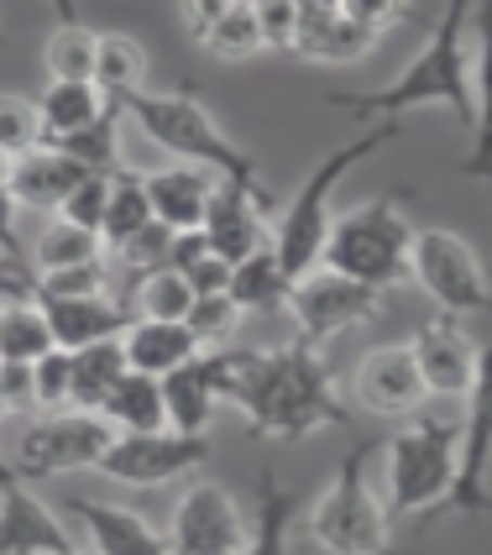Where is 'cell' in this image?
Wrapping results in <instances>:
<instances>
[{
	"label": "cell",
	"mask_w": 492,
	"mask_h": 555,
	"mask_svg": "<svg viewBox=\"0 0 492 555\" xmlns=\"http://www.w3.org/2000/svg\"><path fill=\"white\" fill-rule=\"evenodd\" d=\"M31 299L42 309L59 351H79L90 340L121 336L126 325H131V305H116L111 294H37L31 288Z\"/></svg>",
	"instance_id": "cell-18"
},
{
	"label": "cell",
	"mask_w": 492,
	"mask_h": 555,
	"mask_svg": "<svg viewBox=\"0 0 492 555\" xmlns=\"http://www.w3.org/2000/svg\"><path fill=\"white\" fill-rule=\"evenodd\" d=\"M377 48V31L351 22L346 11H299L294 53L309 63H362Z\"/></svg>",
	"instance_id": "cell-23"
},
{
	"label": "cell",
	"mask_w": 492,
	"mask_h": 555,
	"mask_svg": "<svg viewBox=\"0 0 492 555\" xmlns=\"http://www.w3.org/2000/svg\"><path fill=\"white\" fill-rule=\"evenodd\" d=\"M100 251L105 242L85 231V225H74V220H53L42 236H37V247H31V273H63V268H90L100 262Z\"/></svg>",
	"instance_id": "cell-34"
},
{
	"label": "cell",
	"mask_w": 492,
	"mask_h": 555,
	"mask_svg": "<svg viewBox=\"0 0 492 555\" xmlns=\"http://www.w3.org/2000/svg\"><path fill=\"white\" fill-rule=\"evenodd\" d=\"M367 462H372V446H357L340 462L325 498L309 508V540L325 555H399L393 519L383 514V503L367 488Z\"/></svg>",
	"instance_id": "cell-7"
},
{
	"label": "cell",
	"mask_w": 492,
	"mask_h": 555,
	"mask_svg": "<svg viewBox=\"0 0 492 555\" xmlns=\"http://www.w3.org/2000/svg\"><path fill=\"white\" fill-rule=\"evenodd\" d=\"M409 278H419V288L430 294L445 314H488L492 288L488 268L477 262V251L466 247L456 231H414L409 247Z\"/></svg>",
	"instance_id": "cell-9"
},
{
	"label": "cell",
	"mask_w": 492,
	"mask_h": 555,
	"mask_svg": "<svg viewBox=\"0 0 492 555\" xmlns=\"http://www.w3.org/2000/svg\"><path fill=\"white\" fill-rule=\"evenodd\" d=\"M11 420V399H5V388H0V425Z\"/></svg>",
	"instance_id": "cell-54"
},
{
	"label": "cell",
	"mask_w": 492,
	"mask_h": 555,
	"mask_svg": "<svg viewBox=\"0 0 492 555\" xmlns=\"http://www.w3.org/2000/svg\"><path fill=\"white\" fill-rule=\"evenodd\" d=\"M94 85L111 94V100L142 90L147 85V48L137 37H126V31H105L94 42Z\"/></svg>",
	"instance_id": "cell-31"
},
{
	"label": "cell",
	"mask_w": 492,
	"mask_h": 555,
	"mask_svg": "<svg viewBox=\"0 0 492 555\" xmlns=\"http://www.w3.org/2000/svg\"><path fill=\"white\" fill-rule=\"evenodd\" d=\"M121 372H126L121 336H105V340L79 346V351H68V409L100 414V403H105V393L116 388Z\"/></svg>",
	"instance_id": "cell-26"
},
{
	"label": "cell",
	"mask_w": 492,
	"mask_h": 555,
	"mask_svg": "<svg viewBox=\"0 0 492 555\" xmlns=\"http://www.w3.org/2000/svg\"><path fill=\"white\" fill-rule=\"evenodd\" d=\"M251 16H257V31H262L268 53H294V31H299L294 0H251Z\"/></svg>",
	"instance_id": "cell-43"
},
{
	"label": "cell",
	"mask_w": 492,
	"mask_h": 555,
	"mask_svg": "<svg viewBox=\"0 0 492 555\" xmlns=\"http://www.w3.org/2000/svg\"><path fill=\"white\" fill-rule=\"evenodd\" d=\"M288 525H294V493L277 482L273 466L257 477V525L246 534L242 555H288Z\"/></svg>",
	"instance_id": "cell-30"
},
{
	"label": "cell",
	"mask_w": 492,
	"mask_h": 555,
	"mask_svg": "<svg viewBox=\"0 0 492 555\" xmlns=\"http://www.w3.org/2000/svg\"><path fill=\"white\" fill-rule=\"evenodd\" d=\"M225 403H236L246 430L262 440H305L325 425H351L320 346L299 336L277 351H225Z\"/></svg>",
	"instance_id": "cell-1"
},
{
	"label": "cell",
	"mask_w": 492,
	"mask_h": 555,
	"mask_svg": "<svg viewBox=\"0 0 492 555\" xmlns=\"http://www.w3.org/2000/svg\"><path fill=\"white\" fill-rule=\"evenodd\" d=\"M11 477H16V472H11V456L0 451V482H11Z\"/></svg>",
	"instance_id": "cell-53"
},
{
	"label": "cell",
	"mask_w": 492,
	"mask_h": 555,
	"mask_svg": "<svg viewBox=\"0 0 492 555\" xmlns=\"http://www.w3.org/2000/svg\"><path fill=\"white\" fill-rule=\"evenodd\" d=\"M163 383V409H168V430L179 435H205L225 403V346H199L184 367H173Z\"/></svg>",
	"instance_id": "cell-16"
},
{
	"label": "cell",
	"mask_w": 492,
	"mask_h": 555,
	"mask_svg": "<svg viewBox=\"0 0 492 555\" xmlns=\"http://www.w3.org/2000/svg\"><path fill=\"white\" fill-rule=\"evenodd\" d=\"M288 288H294V278L283 273L273 242H268V247H257L251 257H242L231 268V288L225 294H231V305L242 309V314H268V309L288 305Z\"/></svg>",
	"instance_id": "cell-29"
},
{
	"label": "cell",
	"mask_w": 492,
	"mask_h": 555,
	"mask_svg": "<svg viewBox=\"0 0 492 555\" xmlns=\"http://www.w3.org/2000/svg\"><path fill=\"white\" fill-rule=\"evenodd\" d=\"M393 137H399V121H383V126H372V131H362L357 142L336 147L325 163H314V173H309L305 189L283 205L273 236H268L288 278H305L320 268V247H325V231H331V194H336V184L357 163H367L377 147H388Z\"/></svg>",
	"instance_id": "cell-5"
},
{
	"label": "cell",
	"mask_w": 492,
	"mask_h": 555,
	"mask_svg": "<svg viewBox=\"0 0 492 555\" xmlns=\"http://www.w3.org/2000/svg\"><path fill=\"white\" fill-rule=\"evenodd\" d=\"M456 435L462 425L435 420V414H409V425L393 430L388 440V493H383V514L388 519H414V514H435L451 482H456Z\"/></svg>",
	"instance_id": "cell-6"
},
{
	"label": "cell",
	"mask_w": 492,
	"mask_h": 555,
	"mask_svg": "<svg viewBox=\"0 0 492 555\" xmlns=\"http://www.w3.org/2000/svg\"><path fill=\"white\" fill-rule=\"evenodd\" d=\"M340 11L351 16V22H362L367 31H383L393 27V22H403L409 16V0H340Z\"/></svg>",
	"instance_id": "cell-46"
},
{
	"label": "cell",
	"mask_w": 492,
	"mask_h": 555,
	"mask_svg": "<svg viewBox=\"0 0 492 555\" xmlns=\"http://www.w3.org/2000/svg\"><path fill=\"white\" fill-rule=\"evenodd\" d=\"M5 179H11V157L0 153V189H5Z\"/></svg>",
	"instance_id": "cell-55"
},
{
	"label": "cell",
	"mask_w": 492,
	"mask_h": 555,
	"mask_svg": "<svg viewBox=\"0 0 492 555\" xmlns=\"http://www.w3.org/2000/svg\"><path fill=\"white\" fill-rule=\"evenodd\" d=\"M48 147L79 157L90 173H116V168H121V105L111 100L100 121H90L85 131H74V137H59V142H48Z\"/></svg>",
	"instance_id": "cell-35"
},
{
	"label": "cell",
	"mask_w": 492,
	"mask_h": 555,
	"mask_svg": "<svg viewBox=\"0 0 492 555\" xmlns=\"http://www.w3.org/2000/svg\"><path fill=\"white\" fill-rule=\"evenodd\" d=\"M414 367L425 377V393L435 399H466L471 377H477V340L466 336V325L456 314H440V320H425L414 340Z\"/></svg>",
	"instance_id": "cell-17"
},
{
	"label": "cell",
	"mask_w": 492,
	"mask_h": 555,
	"mask_svg": "<svg viewBox=\"0 0 492 555\" xmlns=\"http://www.w3.org/2000/svg\"><path fill=\"white\" fill-rule=\"evenodd\" d=\"M268 194L262 184H236V179H216V194H210V210L199 220V236L205 247L225 257L231 268L251 257L257 247H268Z\"/></svg>",
	"instance_id": "cell-14"
},
{
	"label": "cell",
	"mask_w": 492,
	"mask_h": 555,
	"mask_svg": "<svg viewBox=\"0 0 492 555\" xmlns=\"http://www.w3.org/2000/svg\"><path fill=\"white\" fill-rule=\"evenodd\" d=\"M121 351L131 372L168 377V372L184 367L189 357L199 351V336L189 331L184 320H131L121 331Z\"/></svg>",
	"instance_id": "cell-24"
},
{
	"label": "cell",
	"mask_w": 492,
	"mask_h": 555,
	"mask_svg": "<svg viewBox=\"0 0 492 555\" xmlns=\"http://www.w3.org/2000/svg\"><path fill=\"white\" fill-rule=\"evenodd\" d=\"M471 27H477L471 68H477V94H482V100H477V121H471L477 147H471V157L462 163V173L492 184V0H477V5H471Z\"/></svg>",
	"instance_id": "cell-27"
},
{
	"label": "cell",
	"mask_w": 492,
	"mask_h": 555,
	"mask_svg": "<svg viewBox=\"0 0 492 555\" xmlns=\"http://www.w3.org/2000/svg\"><path fill=\"white\" fill-rule=\"evenodd\" d=\"M53 11H59V22H79V0H53Z\"/></svg>",
	"instance_id": "cell-52"
},
{
	"label": "cell",
	"mask_w": 492,
	"mask_h": 555,
	"mask_svg": "<svg viewBox=\"0 0 492 555\" xmlns=\"http://www.w3.org/2000/svg\"><path fill=\"white\" fill-rule=\"evenodd\" d=\"M147 220H153V205H147L142 173L121 163V168L111 173V199H105V220H100V242H105V247H121L126 236H137Z\"/></svg>",
	"instance_id": "cell-32"
},
{
	"label": "cell",
	"mask_w": 492,
	"mask_h": 555,
	"mask_svg": "<svg viewBox=\"0 0 492 555\" xmlns=\"http://www.w3.org/2000/svg\"><path fill=\"white\" fill-rule=\"evenodd\" d=\"M31 409H42V414L68 409V351L59 346L31 362Z\"/></svg>",
	"instance_id": "cell-42"
},
{
	"label": "cell",
	"mask_w": 492,
	"mask_h": 555,
	"mask_svg": "<svg viewBox=\"0 0 492 555\" xmlns=\"http://www.w3.org/2000/svg\"><path fill=\"white\" fill-rule=\"evenodd\" d=\"M68 514L85 525L94 555H173L168 534L153 529L142 514H131L121 503H94V498H68Z\"/></svg>",
	"instance_id": "cell-21"
},
{
	"label": "cell",
	"mask_w": 492,
	"mask_h": 555,
	"mask_svg": "<svg viewBox=\"0 0 492 555\" xmlns=\"http://www.w3.org/2000/svg\"><path fill=\"white\" fill-rule=\"evenodd\" d=\"M0 388L11 399V414L31 409V362H0Z\"/></svg>",
	"instance_id": "cell-49"
},
{
	"label": "cell",
	"mask_w": 492,
	"mask_h": 555,
	"mask_svg": "<svg viewBox=\"0 0 492 555\" xmlns=\"http://www.w3.org/2000/svg\"><path fill=\"white\" fill-rule=\"evenodd\" d=\"M210 446L205 435H179V430H116V440L105 446L100 472L116 477L126 488H163V482H179L194 466H205Z\"/></svg>",
	"instance_id": "cell-10"
},
{
	"label": "cell",
	"mask_w": 492,
	"mask_h": 555,
	"mask_svg": "<svg viewBox=\"0 0 492 555\" xmlns=\"http://www.w3.org/2000/svg\"><path fill=\"white\" fill-rule=\"evenodd\" d=\"M74 551V534L59 525V514L31 493L22 477L0 482V555H59Z\"/></svg>",
	"instance_id": "cell-19"
},
{
	"label": "cell",
	"mask_w": 492,
	"mask_h": 555,
	"mask_svg": "<svg viewBox=\"0 0 492 555\" xmlns=\"http://www.w3.org/2000/svg\"><path fill=\"white\" fill-rule=\"evenodd\" d=\"M100 420L111 425V430H168V409H163V383L147 377V372H131L126 367L116 377V388L105 393L100 403Z\"/></svg>",
	"instance_id": "cell-28"
},
{
	"label": "cell",
	"mask_w": 492,
	"mask_h": 555,
	"mask_svg": "<svg viewBox=\"0 0 492 555\" xmlns=\"http://www.w3.org/2000/svg\"><path fill=\"white\" fill-rule=\"evenodd\" d=\"M0 251H22L16 247V199H11V189H0Z\"/></svg>",
	"instance_id": "cell-50"
},
{
	"label": "cell",
	"mask_w": 492,
	"mask_h": 555,
	"mask_svg": "<svg viewBox=\"0 0 492 555\" xmlns=\"http://www.w3.org/2000/svg\"><path fill=\"white\" fill-rule=\"evenodd\" d=\"M111 440H116V430H111L100 414L59 409V414H42V420L16 440L11 472H16L22 482H48V477L79 472V466H100Z\"/></svg>",
	"instance_id": "cell-8"
},
{
	"label": "cell",
	"mask_w": 492,
	"mask_h": 555,
	"mask_svg": "<svg viewBox=\"0 0 492 555\" xmlns=\"http://www.w3.org/2000/svg\"><path fill=\"white\" fill-rule=\"evenodd\" d=\"M477 0H445L440 27L430 31V42L403 63V74L383 90H331L325 100L336 111H351L357 121L367 116H399L414 105H451L456 121H477V94H471V48H466V22H471Z\"/></svg>",
	"instance_id": "cell-2"
},
{
	"label": "cell",
	"mask_w": 492,
	"mask_h": 555,
	"mask_svg": "<svg viewBox=\"0 0 492 555\" xmlns=\"http://www.w3.org/2000/svg\"><path fill=\"white\" fill-rule=\"evenodd\" d=\"M488 466H492V346H477V377L466 388V425L456 435V482L445 493V508H456V514L492 508Z\"/></svg>",
	"instance_id": "cell-12"
},
{
	"label": "cell",
	"mask_w": 492,
	"mask_h": 555,
	"mask_svg": "<svg viewBox=\"0 0 492 555\" xmlns=\"http://www.w3.org/2000/svg\"><path fill=\"white\" fill-rule=\"evenodd\" d=\"M111 94L100 90L94 79H48L42 94H37V116H42V142H59V137H74L90 121L105 116Z\"/></svg>",
	"instance_id": "cell-25"
},
{
	"label": "cell",
	"mask_w": 492,
	"mask_h": 555,
	"mask_svg": "<svg viewBox=\"0 0 492 555\" xmlns=\"http://www.w3.org/2000/svg\"><path fill=\"white\" fill-rule=\"evenodd\" d=\"M0 48H5V31H0Z\"/></svg>",
	"instance_id": "cell-57"
},
{
	"label": "cell",
	"mask_w": 492,
	"mask_h": 555,
	"mask_svg": "<svg viewBox=\"0 0 492 555\" xmlns=\"http://www.w3.org/2000/svg\"><path fill=\"white\" fill-rule=\"evenodd\" d=\"M59 555H94V551H79V545H74V551H59Z\"/></svg>",
	"instance_id": "cell-56"
},
{
	"label": "cell",
	"mask_w": 492,
	"mask_h": 555,
	"mask_svg": "<svg viewBox=\"0 0 492 555\" xmlns=\"http://www.w3.org/2000/svg\"><path fill=\"white\" fill-rule=\"evenodd\" d=\"M163 534L173 555H242L251 525L220 482H189L184 498L173 503V525Z\"/></svg>",
	"instance_id": "cell-13"
},
{
	"label": "cell",
	"mask_w": 492,
	"mask_h": 555,
	"mask_svg": "<svg viewBox=\"0 0 492 555\" xmlns=\"http://www.w3.org/2000/svg\"><path fill=\"white\" fill-rule=\"evenodd\" d=\"M105 199H111V173H90V179H85V184H79V189H74V194H68V199L59 205V216L100 236V220H105Z\"/></svg>",
	"instance_id": "cell-44"
},
{
	"label": "cell",
	"mask_w": 492,
	"mask_h": 555,
	"mask_svg": "<svg viewBox=\"0 0 492 555\" xmlns=\"http://www.w3.org/2000/svg\"><path fill=\"white\" fill-rule=\"evenodd\" d=\"M403 199H409V189L377 194L367 205H351V210L331 216L320 262L331 273L351 278V283H367L377 294L399 288L409 278V247H414V231L403 220Z\"/></svg>",
	"instance_id": "cell-3"
},
{
	"label": "cell",
	"mask_w": 492,
	"mask_h": 555,
	"mask_svg": "<svg viewBox=\"0 0 492 555\" xmlns=\"http://www.w3.org/2000/svg\"><path fill=\"white\" fill-rule=\"evenodd\" d=\"M142 189H147L153 220H163L168 231H199L216 194V173L199 163H168L157 173H142Z\"/></svg>",
	"instance_id": "cell-22"
},
{
	"label": "cell",
	"mask_w": 492,
	"mask_h": 555,
	"mask_svg": "<svg viewBox=\"0 0 492 555\" xmlns=\"http://www.w3.org/2000/svg\"><path fill=\"white\" fill-rule=\"evenodd\" d=\"M210 59H225V63H242V59H257L262 53V31H257V16H251V0H236L225 11V22L210 31L205 42Z\"/></svg>",
	"instance_id": "cell-39"
},
{
	"label": "cell",
	"mask_w": 492,
	"mask_h": 555,
	"mask_svg": "<svg viewBox=\"0 0 492 555\" xmlns=\"http://www.w3.org/2000/svg\"><path fill=\"white\" fill-rule=\"evenodd\" d=\"M37 294H105V262L90 268H63V273H37Z\"/></svg>",
	"instance_id": "cell-45"
},
{
	"label": "cell",
	"mask_w": 492,
	"mask_h": 555,
	"mask_svg": "<svg viewBox=\"0 0 492 555\" xmlns=\"http://www.w3.org/2000/svg\"><path fill=\"white\" fill-rule=\"evenodd\" d=\"M288 314H294V325H299V340L305 346H325V340H336L340 331H351V325H362L372 320L377 309H383V294L367 288V283H351V278L340 273H305L294 278V288H288Z\"/></svg>",
	"instance_id": "cell-11"
},
{
	"label": "cell",
	"mask_w": 492,
	"mask_h": 555,
	"mask_svg": "<svg viewBox=\"0 0 492 555\" xmlns=\"http://www.w3.org/2000/svg\"><path fill=\"white\" fill-rule=\"evenodd\" d=\"M189 305H194V288H189L184 273H173V268H157V273L131 283V309H137L142 320H184Z\"/></svg>",
	"instance_id": "cell-37"
},
{
	"label": "cell",
	"mask_w": 492,
	"mask_h": 555,
	"mask_svg": "<svg viewBox=\"0 0 492 555\" xmlns=\"http://www.w3.org/2000/svg\"><path fill=\"white\" fill-rule=\"evenodd\" d=\"M236 0H184V27H189V37L205 48L210 42V31L225 22V11H231Z\"/></svg>",
	"instance_id": "cell-47"
},
{
	"label": "cell",
	"mask_w": 492,
	"mask_h": 555,
	"mask_svg": "<svg viewBox=\"0 0 492 555\" xmlns=\"http://www.w3.org/2000/svg\"><path fill=\"white\" fill-rule=\"evenodd\" d=\"M42 351H53V331L37 299H0V362H37Z\"/></svg>",
	"instance_id": "cell-33"
},
{
	"label": "cell",
	"mask_w": 492,
	"mask_h": 555,
	"mask_svg": "<svg viewBox=\"0 0 492 555\" xmlns=\"http://www.w3.org/2000/svg\"><path fill=\"white\" fill-rule=\"evenodd\" d=\"M351 393L367 414H383V420H409L419 414V403L430 399L425 393V377L414 367V351L409 340H393V346H372L367 357L351 372Z\"/></svg>",
	"instance_id": "cell-15"
},
{
	"label": "cell",
	"mask_w": 492,
	"mask_h": 555,
	"mask_svg": "<svg viewBox=\"0 0 492 555\" xmlns=\"http://www.w3.org/2000/svg\"><path fill=\"white\" fill-rule=\"evenodd\" d=\"M31 147H42V116H37V100L27 94H0V153L22 157Z\"/></svg>",
	"instance_id": "cell-40"
},
{
	"label": "cell",
	"mask_w": 492,
	"mask_h": 555,
	"mask_svg": "<svg viewBox=\"0 0 492 555\" xmlns=\"http://www.w3.org/2000/svg\"><path fill=\"white\" fill-rule=\"evenodd\" d=\"M294 11H340V0H294Z\"/></svg>",
	"instance_id": "cell-51"
},
{
	"label": "cell",
	"mask_w": 492,
	"mask_h": 555,
	"mask_svg": "<svg viewBox=\"0 0 492 555\" xmlns=\"http://www.w3.org/2000/svg\"><path fill=\"white\" fill-rule=\"evenodd\" d=\"M85 179H90V168H85L79 157H68L42 142V147H31V153L11 157L5 189H11L16 210H53V216H59V205L85 184Z\"/></svg>",
	"instance_id": "cell-20"
},
{
	"label": "cell",
	"mask_w": 492,
	"mask_h": 555,
	"mask_svg": "<svg viewBox=\"0 0 492 555\" xmlns=\"http://www.w3.org/2000/svg\"><path fill=\"white\" fill-rule=\"evenodd\" d=\"M116 105H121V116H131L163 153H173L179 163H199V168H210L216 179L257 184V163L220 131L216 116L205 111V100L194 90H168V94L131 90V94H121Z\"/></svg>",
	"instance_id": "cell-4"
},
{
	"label": "cell",
	"mask_w": 492,
	"mask_h": 555,
	"mask_svg": "<svg viewBox=\"0 0 492 555\" xmlns=\"http://www.w3.org/2000/svg\"><path fill=\"white\" fill-rule=\"evenodd\" d=\"M37 273L22 251H0V299H27Z\"/></svg>",
	"instance_id": "cell-48"
},
{
	"label": "cell",
	"mask_w": 492,
	"mask_h": 555,
	"mask_svg": "<svg viewBox=\"0 0 492 555\" xmlns=\"http://www.w3.org/2000/svg\"><path fill=\"white\" fill-rule=\"evenodd\" d=\"M173 236H179V231H168L163 220H147L137 236H126L121 247H111L116 251V262H121L126 283L157 273V268H168V257H173Z\"/></svg>",
	"instance_id": "cell-38"
},
{
	"label": "cell",
	"mask_w": 492,
	"mask_h": 555,
	"mask_svg": "<svg viewBox=\"0 0 492 555\" xmlns=\"http://www.w3.org/2000/svg\"><path fill=\"white\" fill-rule=\"evenodd\" d=\"M236 320H242V309L231 305V294H194V305H189V314H184V325L199 336V346L231 340Z\"/></svg>",
	"instance_id": "cell-41"
},
{
	"label": "cell",
	"mask_w": 492,
	"mask_h": 555,
	"mask_svg": "<svg viewBox=\"0 0 492 555\" xmlns=\"http://www.w3.org/2000/svg\"><path fill=\"white\" fill-rule=\"evenodd\" d=\"M94 42H100V31H90L85 22H63L42 48L48 79H94Z\"/></svg>",
	"instance_id": "cell-36"
}]
</instances>
